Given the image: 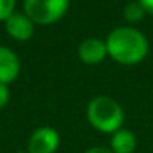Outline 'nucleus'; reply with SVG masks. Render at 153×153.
<instances>
[{
    "mask_svg": "<svg viewBox=\"0 0 153 153\" xmlns=\"http://www.w3.org/2000/svg\"><path fill=\"white\" fill-rule=\"evenodd\" d=\"M107 53L115 63L135 66L146 58L150 45L146 36L133 27L114 28L105 38Z\"/></svg>",
    "mask_w": 153,
    "mask_h": 153,
    "instance_id": "1",
    "label": "nucleus"
},
{
    "mask_svg": "<svg viewBox=\"0 0 153 153\" xmlns=\"http://www.w3.org/2000/svg\"><path fill=\"white\" fill-rule=\"evenodd\" d=\"M86 119L94 130L112 135L123 127L125 110L119 100L110 96H96L86 107Z\"/></svg>",
    "mask_w": 153,
    "mask_h": 153,
    "instance_id": "2",
    "label": "nucleus"
},
{
    "mask_svg": "<svg viewBox=\"0 0 153 153\" xmlns=\"http://www.w3.org/2000/svg\"><path fill=\"white\" fill-rule=\"evenodd\" d=\"M69 7V0H25V15L33 23L53 25L64 17Z\"/></svg>",
    "mask_w": 153,
    "mask_h": 153,
    "instance_id": "3",
    "label": "nucleus"
},
{
    "mask_svg": "<svg viewBox=\"0 0 153 153\" xmlns=\"http://www.w3.org/2000/svg\"><path fill=\"white\" fill-rule=\"evenodd\" d=\"M61 145V135L53 127H38L27 142L28 153H56Z\"/></svg>",
    "mask_w": 153,
    "mask_h": 153,
    "instance_id": "4",
    "label": "nucleus"
},
{
    "mask_svg": "<svg viewBox=\"0 0 153 153\" xmlns=\"http://www.w3.org/2000/svg\"><path fill=\"white\" fill-rule=\"evenodd\" d=\"M4 23L8 36L17 41H28L35 33V23L25 15V12H13Z\"/></svg>",
    "mask_w": 153,
    "mask_h": 153,
    "instance_id": "5",
    "label": "nucleus"
},
{
    "mask_svg": "<svg viewBox=\"0 0 153 153\" xmlns=\"http://www.w3.org/2000/svg\"><path fill=\"white\" fill-rule=\"evenodd\" d=\"M77 56L84 64H89V66L102 63L105 58H109L105 41L99 38H86L84 41H81L77 48Z\"/></svg>",
    "mask_w": 153,
    "mask_h": 153,
    "instance_id": "6",
    "label": "nucleus"
},
{
    "mask_svg": "<svg viewBox=\"0 0 153 153\" xmlns=\"http://www.w3.org/2000/svg\"><path fill=\"white\" fill-rule=\"evenodd\" d=\"M20 74V58L13 50L0 46V84H12Z\"/></svg>",
    "mask_w": 153,
    "mask_h": 153,
    "instance_id": "7",
    "label": "nucleus"
},
{
    "mask_svg": "<svg viewBox=\"0 0 153 153\" xmlns=\"http://www.w3.org/2000/svg\"><path fill=\"white\" fill-rule=\"evenodd\" d=\"M137 146H138V138H137L135 132L130 128L122 127L110 135L109 148L114 153H135Z\"/></svg>",
    "mask_w": 153,
    "mask_h": 153,
    "instance_id": "8",
    "label": "nucleus"
},
{
    "mask_svg": "<svg viewBox=\"0 0 153 153\" xmlns=\"http://www.w3.org/2000/svg\"><path fill=\"white\" fill-rule=\"evenodd\" d=\"M145 13H146L145 8L142 7V4L138 0L137 2H130V4H127L123 7V18L127 22H130V23H135V22L142 20L145 17Z\"/></svg>",
    "mask_w": 153,
    "mask_h": 153,
    "instance_id": "9",
    "label": "nucleus"
},
{
    "mask_svg": "<svg viewBox=\"0 0 153 153\" xmlns=\"http://www.w3.org/2000/svg\"><path fill=\"white\" fill-rule=\"evenodd\" d=\"M17 0H0V22H5L15 12Z\"/></svg>",
    "mask_w": 153,
    "mask_h": 153,
    "instance_id": "10",
    "label": "nucleus"
},
{
    "mask_svg": "<svg viewBox=\"0 0 153 153\" xmlns=\"http://www.w3.org/2000/svg\"><path fill=\"white\" fill-rule=\"evenodd\" d=\"M10 102V87L7 84H0V110L5 109Z\"/></svg>",
    "mask_w": 153,
    "mask_h": 153,
    "instance_id": "11",
    "label": "nucleus"
},
{
    "mask_svg": "<svg viewBox=\"0 0 153 153\" xmlns=\"http://www.w3.org/2000/svg\"><path fill=\"white\" fill-rule=\"evenodd\" d=\"M84 153H114L109 146H104V145H97V146H91L87 148Z\"/></svg>",
    "mask_w": 153,
    "mask_h": 153,
    "instance_id": "12",
    "label": "nucleus"
},
{
    "mask_svg": "<svg viewBox=\"0 0 153 153\" xmlns=\"http://www.w3.org/2000/svg\"><path fill=\"white\" fill-rule=\"evenodd\" d=\"M140 4H142V7L145 8L146 13L153 15V0H138Z\"/></svg>",
    "mask_w": 153,
    "mask_h": 153,
    "instance_id": "13",
    "label": "nucleus"
},
{
    "mask_svg": "<svg viewBox=\"0 0 153 153\" xmlns=\"http://www.w3.org/2000/svg\"><path fill=\"white\" fill-rule=\"evenodd\" d=\"M15 153H28V150H18V152H15Z\"/></svg>",
    "mask_w": 153,
    "mask_h": 153,
    "instance_id": "14",
    "label": "nucleus"
}]
</instances>
